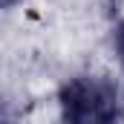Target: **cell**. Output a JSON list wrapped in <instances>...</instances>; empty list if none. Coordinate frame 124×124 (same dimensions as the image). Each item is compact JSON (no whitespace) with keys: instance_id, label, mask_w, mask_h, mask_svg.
Wrapping results in <instances>:
<instances>
[{"instance_id":"cell-2","label":"cell","mask_w":124,"mask_h":124,"mask_svg":"<svg viewBox=\"0 0 124 124\" xmlns=\"http://www.w3.org/2000/svg\"><path fill=\"white\" fill-rule=\"evenodd\" d=\"M113 49H116V58L124 69V20H118L116 29H113Z\"/></svg>"},{"instance_id":"cell-3","label":"cell","mask_w":124,"mask_h":124,"mask_svg":"<svg viewBox=\"0 0 124 124\" xmlns=\"http://www.w3.org/2000/svg\"><path fill=\"white\" fill-rule=\"evenodd\" d=\"M15 3H20V0H0V6H3V9H12Z\"/></svg>"},{"instance_id":"cell-1","label":"cell","mask_w":124,"mask_h":124,"mask_svg":"<svg viewBox=\"0 0 124 124\" xmlns=\"http://www.w3.org/2000/svg\"><path fill=\"white\" fill-rule=\"evenodd\" d=\"M63 124H124V93L110 75H75L58 90Z\"/></svg>"}]
</instances>
